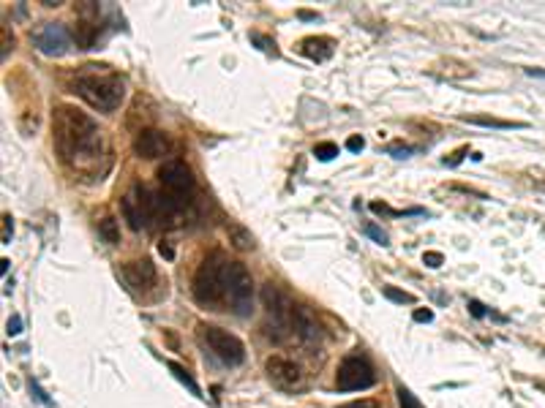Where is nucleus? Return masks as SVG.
Instances as JSON below:
<instances>
[{
    "label": "nucleus",
    "instance_id": "obj_13",
    "mask_svg": "<svg viewBox=\"0 0 545 408\" xmlns=\"http://www.w3.org/2000/svg\"><path fill=\"white\" fill-rule=\"evenodd\" d=\"M123 278L134 291H147V288L156 283V264H153L150 258L131 261V264L123 267Z\"/></svg>",
    "mask_w": 545,
    "mask_h": 408
},
{
    "label": "nucleus",
    "instance_id": "obj_29",
    "mask_svg": "<svg viewBox=\"0 0 545 408\" xmlns=\"http://www.w3.org/2000/svg\"><path fill=\"white\" fill-rule=\"evenodd\" d=\"M338 408H379V403L371 400V397H363V400H352V403H343Z\"/></svg>",
    "mask_w": 545,
    "mask_h": 408
},
{
    "label": "nucleus",
    "instance_id": "obj_9",
    "mask_svg": "<svg viewBox=\"0 0 545 408\" xmlns=\"http://www.w3.org/2000/svg\"><path fill=\"white\" fill-rule=\"evenodd\" d=\"M158 180L167 188V194H172V197L180 199V202H186V197H191V191H194V174H191V169H188L183 161H177V158L164 161V164L158 167Z\"/></svg>",
    "mask_w": 545,
    "mask_h": 408
},
{
    "label": "nucleus",
    "instance_id": "obj_4",
    "mask_svg": "<svg viewBox=\"0 0 545 408\" xmlns=\"http://www.w3.org/2000/svg\"><path fill=\"white\" fill-rule=\"evenodd\" d=\"M259 297H262V308H265V335L273 343H284L289 335L295 333L292 330V316H295L297 305L276 283H265Z\"/></svg>",
    "mask_w": 545,
    "mask_h": 408
},
{
    "label": "nucleus",
    "instance_id": "obj_41",
    "mask_svg": "<svg viewBox=\"0 0 545 408\" xmlns=\"http://www.w3.org/2000/svg\"><path fill=\"white\" fill-rule=\"evenodd\" d=\"M537 389H540V392H545V384H537Z\"/></svg>",
    "mask_w": 545,
    "mask_h": 408
},
{
    "label": "nucleus",
    "instance_id": "obj_16",
    "mask_svg": "<svg viewBox=\"0 0 545 408\" xmlns=\"http://www.w3.org/2000/svg\"><path fill=\"white\" fill-rule=\"evenodd\" d=\"M227 234H229L232 248H237V251H254V245H256V242H254V234H251L243 224H237V221H229V224H227Z\"/></svg>",
    "mask_w": 545,
    "mask_h": 408
},
{
    "label": "nucleus",
    "instance_id": "obj_10",
    "mask_svg": "<svg viewBox=\"0 0 545 408\" xmlns=\"http://www.w3.org/2000/svg\"><path fill=\"white\" fill-rule=\"evenodd\" d=\"M33 41L38 46V52L47 55V58H63L71 49V36H68V31L63 28L61 22L44 25L41 31L33 36Z\"/></svg>",
    "mask_w": 545,
    "mask_h": 408
},
{
    "label": "nucleus",
    "instance_id": "obj_32",
    "mask_svg": "<svg viewBox=\"0 0 545 408\" xmlns=\"http://www.w3.org/2000/svg\"><path fill=\"white\" fill-rule=\"evenodd\" d=\"M31 392L36 394V397H38V400H41V403H44V406H52V400H49L47 394H44V389H41V387H38V384H36V381H31Z\"/></svg>",
    "mask_w": 545,
    "mask_h": 408
},
{
    "label": "nucleus",
    "instance_id": "obj_23",
    "mask_svg": "<svg viewBox=\"0 0 545 408\" xmlns=\"http://www.w3.org/2000/svg\"><path fill=\"white\" fill-rule=\"evenodd\" d=\"M398 406H401V408H422L420 400H417L415 394L409 392L406 387H398Z\"/></svg>",
    "mask_w": 545,
    "mask_h": 408
},
{
    "label": "nucleus",
    "instance_id": "obj_26",
    "mask_svg": "<svg viewBox=\"0 0 545 408\" xmlns=\"http://www.w3.org/2000/svg\"><path fill=\"white\" fill-rule=\"evenodd\" d=\"M422 264H425V267H431V270H436V267H442V264H445V256H442L439 251H425V253H422Z\"/></svg>",
    "mask_w": 545,
    "mask_h": 408
},
{
    "label": "nucleus",
    "instance_id": "obj_24",
    "mask_svg": "<svg viewBox=\"0 0 545 408\" xmlns=\"http://www.w3.org/2000/svg\"><path fill=\"white\" fill-rule=\"evenodd\" d=\"M363 231H365V234H368V237H371V240H374L376 245H382V248H385V245H390L388 234H385L382 229L376 226V224H365V229H363Z\"/></svg>",
    "mask_w": 545,
    "mask_h": 408
},
{
    "label": "nucleus",
    "instance_id": "obj_34",
    "mask_svg": "<svg viewBox=\"0 0 545 408\" xmlns=\"http://www.w3.org/2000/svg\"><path fill=\"white\" fill-rule=\"evenodd\" d=\"M9 49H14V41H9V31H6V28H3V55H0V58H3V61H6V58H9Z\"/></svg>",
    "mask_w": 545,
    "mask_h": 408
},
{
    "label": "nucleus",
    "instance_id": "obj_22",
    "mask_svg": "<svg viewBox=\"0 0 545 408\" xmlns=\"http://www.w3.org/2000/svg\"><path fill=\"white\" fill-rule=\"evenodd\" d=\"M254 44H259V49L262 52H267V55H279V49H276V41H270L267 36H262V33H251L249 36Z\"/></svg>",
    "mask_w": 545,
    "mask_h": 408
},
{
    "label": "nucleus",
    "instance_id": "obj_8",
    "mask_svg": "<svg viewBox=\"0 0 545 408\" xmlns=\"http://www.w3.org/2000/svg\"><path fill=\"white\" fill-rule=\"evenodd\" d=\"M265 370H267V378H270V384L281 389V392H297V389H303L306 387V373H303V367L292 360H286V357H267L265 362Z\"/></svg>",
    "mask_w": 545,
    "mask_h": 408
},
{
    "label": "nucleus",
    "instance_id": "obj_5",
    "mask_svg": "<svg viewBox=\"0 0 545 408\" xmlns=\"http://www.w3.org/2000/svg\"><path fill=\"white\" fill-rule=\"evenodd\" d=\"M227 294H229L232 310L240 318L254 313V278L246 270V264L229 261V267H227Z\"/></svg>",
    "mask_w": 545,
    "mask_h": 408
},
{
    "label": "nucleus",
    "instance_id": "obj_38",
    "mask_svg": "<svg viewBox=\"0 0 545 408\" xmlns=\"http://www.w3.org/2000/svg\"><path fill=\"white\" fill-rule=\"evenodd\" d=\"M526 74H529V76H540V79H545V68H526Z\"/></svg>",
    "mask_w": 545,
    "mask_h": 408
},
{
    "label": "nucleus",
    "instance_id": "obj_6",
    "mask_svg": "<svg viewBox=\"0 0 545 408\" xmlns=\"http://www.w3.org/2000/svg\"><path fill=\"white\" fill-rule=\"evenodd\" d=\"M199 338H202V343L210 351H213V357L221 360L224 365H240L246 360V348L240 343V338H234L229 335L227 330H221V327H213V324H199Z\"/></svg>",
    "mask_w": 545,
    "mask_h": 408
},
{
    "label": "nucleus",
    "instance_id": "obj_27",
    "mask_svg": "<svg viewBox=\"0 0 545 408\" xmlns=\"http://www.w3.org/2000/svg\"><path fill=\"white\" fill-rule=\"evenodd\" d=\"M388 152L393 155V158H409L412 152H415V147H409V145H401V142H393L388 147Z\"/></svg>",
    "mask_w": 545,
    "mask_h": 408
},
{
    "label": "nucleus",
    "instance_id": "obj_36",
    "mask_svg": "<svg viewBox=\"0 0 545 408\" xmlns=\"http://www.w3.org/2000/svg\"><path fill=\"white\" fill-rule=\"evenodd\" d=\"M371 210H374V212H382V215H398L395 210H390L388 204H379V202H374V204H371Z\"/></svg>",
    "mask_w": 545,
    "mask_h": 408
},
{
    "label": "nucleus",
    "instance_id": "obj_18",
    "mask_svg": "<svg viewBox=\"0 0 545 408\" xmlns=\"http://www.w3.org/2000/svg\"><path fill=\"white\" fill-rule=\"evenodd\" d=\"M98 234H101V240L107 242V245H118L120 242V229H118V221L107 215V218H101L98 221Z\"/></svg>",
    "mask_w": 545,
    "mask_h": 408
},
{
    "label": "nucleus",
    "instance_id": "obj_17",
    "mask_svg": "<svg viewBox=\"0 0 545 408\" xmlns=\"http://www.w3.org/2000/svg\"><path fill=\"white\" fill-rule=\"evenodd\" d=\"M464 122L472 125H485V128H526V122H513V120H499L491 115H461Z\"/></svg>",
    "mask_w": 545,
    "mask_h": 408
},
{
    "label": "nucleus",
    "instance_id": "obj_28",
    "mask_svg": "<svg viewBox=\"0 0 545 408\" xmlns=\"http://www.w3.org/2000/svg\"><path fill=\"white\" fill-rule=\"evenodd\" d=\"M11 234H14V221H11V215H3V245H9L11 242Z\"/></svg>",
    "mask_w": 545,
    "mask_h": 408
},
{
    "label": "nucleus",
    "instance_id": "obj_39",
    "mask_svg": "<svg viewBox=\"0 0 545 408\" xmlns=\"http://www.w3.org/2000/svg\"><path fill=\"white\" fill-rule=\"evenodd\" d=\"M9 264H11V261H9V258H3V261H0V272H3V275H6V272H9Z\"/></svg>",
    "mask_w": 545,
    "mask_h": 408
},
{
    "label": "nucleus",
    "instance_id": "obj_20",
    "mask_svg": "<svg viewBox=\"0 0 545 408\" xmlns=\"http://www.w3.org/2000/svg\"><path fill=\"white\" fill-rule=\"evenodd\" d=\"M382 294L388 297L390 303L415 305V294H409V291H401V288H395V286H385V288H382Z\"/></svg>",
    "mask_w": 545,
    "mask_h": 408
},
{
    "label": "nucleus",
    "instance_id": "obj_40",
    "mask_svg": "<svg viewBox=\"0 0 545 408\" xmlns=\"http://www.w3.org/2000/svg\"><path fill=\"white\" fill-rule=\"evenodd\" d=\"M300 16L303 19H316V14H311V11H300Z\"/></svg>",
    "mask_w": 545,
    "mask_h": 408
},
{
    "label": "nucleus",
    "instance_id": "obj_11",
    "mask_svg": "<svg viewBox=\"0 0 545 408\" xmlns=\"http://www.w3.org/2000/svg\"><path fill=\"white\" fill-rule=\"evenodd\" d=\"M170 150V139L156 131V128H142L140 134L134 136V152L140 155V158H161V155H167Z\"/></svg>",
    "mask_w": 545,
    "mask_h": 408
},
{
    "label": "nucleus",
    "instance_id": "obj_1",
    "mask_svg": "<svg viewBox=\"0 0 545 408\" xmlns=\"http://www.w3.org/2000/svg\"><path fill=\"white\" fill-rule=\"evenodd\" d=\"M52 122H55V150L63 164L82 172L98 164V158L104 155V142L93 117L79 112L77 106L63 104L55 109Z\"/></svg>",
    "mask_w": 545,
    "mask_h": 408
},
{
    "label": "nucleus",
    "instance_id": "obj_31",
    "mask_svg": "<svg viewBox=\"0 0 545 408\" xmlns=\"http://www.w3.org/2000/svg\"><path fill=\"white\" fill-rule=\"evenodd\" d=\"M6 333H9V335H19V333H22V318H19V316L9 318V324H6Z\"/></svg>",
    "mask_w": 545,
    "mask_h": 408
},
{
    "label": "nucleus",
    "instance_id": "obj_21",
    "mask_svg": "<svg viewBox=\"0 0 545 408\" xmlns=\"http://www.w3.org/2000/svg\"><path fill=\"white\" fill-rule=\"evenodd\" d=\"M313 155H316V161H333V158L338 155V145H333V142H319V145L313 147Z\"/></svg>",
    "mask_w": 545,
    "mask_h": 408
},
{
    "label": "nucleus",
    "instance_id": "obj_15",
    "mask_svg": "<svg viewBox=\"0 0 545 408\" xmlns=\"http://www.w3.org/2000/svg\"><path fill=\"white\" fill-rule=\"evenodd\" d=\"M300 52H303L306 58H311V61L322 63L333 55V41L325 38V36H308V38L300 41Z\"/></svg>",
    "mask_w": 545,
    "mask_h": 408
},
{
    "label": "nucleus",
    "instance_id": "obj_7",
    "mask_svg": "<svg viewBox=\"0 0 545 408\" xmlns=\"http://www.w3.org/2000/svg\"><path fill=\"white\" fill-rule=\"evenodd\" d=\"M376 384V373L374 365L368 362L365 357H346L341 365H338V373H336V387L338 392H360V389H371Z\"/></svg>",
    "mask_w": 545,
    "mask_h": 408
},
{
    "label": "nucleus",
    "instance_id": "obj_19",
    "mask_svg": "<svg viewBox=\"0 0 545 408\" xmlns=\"http://www.w3.org/2000/svg\"><path fill=\"white\" fill-rule=\"evenodd\" d=\"M167 367H170L172 373H175V378H177L180 384H186L188 389H191V392L197 394V397H202V389H199V384H197L194 378L188 376V370H186V367H183V365H177V362H167Z\"/></svg>",
    "mask_w": 545,
    "mask_h": 408
},
{
    "label": "nucleus",
    "instance_id": "obj_33",
    "mask_svg": "<svg viewBox=\"0 0 545 408\" xmlns=\"http://www.w3.org/2000/svg\"><path fill=\"white\" fill-rule=\"evenodd\" d=\"M469 310H472V316L474 318H483L485 316V308L477 300H469Z\"/></svg>",
    "mask_w": 545,
    "mask_h": 408
},
{
    "label": "nucleus",
    "instance_id": "obj_12",
    "mask_svg": "<svg viewBox=\"0 0 545 408\" xmlns=\"http://www.w3.org/2000/svg\"><path fill=\"white\" fill-rule=\"evenodd\" d=\"M292 330H295V335L306 346H313V343L322 340V327H319V321H316V313H313L311 308H306V305H297L295 308Z\"/></svg>",
    "mask_w": 545,
    "mask_h": 408
},
{
    "label": "nucleus",
    "instance_id": "obj_2",
    "mask_svg": "<svg viewBox=\"0 0 545 408\" xmlns=\"http://www.w3.org/2000/svg\"><path fill=\"white\" fill-rule=\"evenodd\" d=\"M227 267H229V261L224 258L221 251H213L210 256L202 258V264L194 272V283H191L197 303L210 310H218V305L227 297Z\"/></svg>",
    "mask_w": 545,
    "mask_h": 408
},
{
    "label": "nucleus",
    "instance_id": "obj_14",
    "mask_svg": "<svg viewBox=\"0 0 545 408\" xmlns=\"http://www.w3.org/2000/svg\"><path fill=\"white\" fill-rule=\"evenodd\" d=\"M120 212H123L128 229H134V231H140V229H145L147 224H150V218H147V207H145V202H142L137 188L120 199Z\"/></svg>",
    "mask_w": 545,
    "mask_h": 408
},
{
    "label": "nucleus",
    "instance_id": "obj_35",
    "mask_svg": "<svg viewBox=\"0 0 545 408\" xmlns=\"http://www.w3.org/2000/svg\"><path fill=\"white\" fill-rule=\"evenodd\" d=\"M415 321H425V324H428V321H434V313H431L428 308H425V310L420 308V310H415Z\"/></svg>",
    "mask_w": 545,
    "mask_h": 408
},
{
    "label": "nucleus",
    "instance_id": "obj_30",
    "mask_svg": "<svg viewBox=\"0 0 545 408\" xmlns=\"http://www.w3.org/2000/svg\"><path fill=\"white\" fill-rule=\"evenodd\" d=\"M363 147H365V139H363V136H349V139H346V150L349 152H360Z\"/></svg>",
    "mask_w": 545,
    "mask_h": 408
},
{
    "label": "nucleus",
    "instance_id": "obj_25",
    "mask_svg": "<svg viewBox=\"0 0 545 408\" xmlns=\"http://www.w3.org/2000/svg\"><path fill=\"white\" fill-rule=\"evenodd\" d=\"M36 128H38V117H36V112H33V115H22V117H19V131H22V134H33Z\"/></svg>",
    "mask_w": 545,
    "mask_h": 408
},
{
    "label": "nucleus",
    "instance_id": "obj_37",
    "mask_svg": "<svg viewBox=\"0 0 545 408\" xmlns=\"http://www.w3.org/2000/svg\"><path fill=\"white\" fill-rule=\"evenodd\" d=\"M158 253H161L164 258H175V251H172V245H167V242L158 245Z\"/></svg>",
    "mask_w": 545,
    "mask_h": 408
},
{
    "label": "nucleus",
    "instance_id": "obj_3",
    "mask_svg": "<svg viewBox=\"0 0 545 408\" xmlns=\"http://www.w3.org/2000/svg\"><path fill=\"white\" fill-rule=\"evenodd\" d=\"M74 93L98 112H115L125 98V79L118 74H85L74 79Z\"/></svg>",
    "mask_w": 545,
    "mask_h": 408
}]
</instances>
